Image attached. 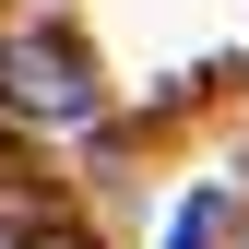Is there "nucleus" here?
Segmentation results:
<instances>
[{"instance_id":"nucleus-1","label":"nucleus","mask_w":249,"mask_h":249,"mask_svg":"<svg viewBox=\"0 0 249 249\" xmlns=\"http://www.w3.org/2000/svg\"><path fill=\"white\" fill-rule=\"evenodd\" d=\"M0 107L12 119H48V131H83L95 119V59H83L71 36H0Z\"/></svg>"},{"instance_id":"nucleus-2","label":"nucleus","mask_w":249,"mask_h":249,"mask_svg":"<svg viewBox=\"0 0 249 249\" xmlns=\"http://www.w3.org/2000/svg\"><path fill=\"white\" fill-rule=\"evenodd\" d=\"M226 226H237V190H190L178 226H166V249H226Z\"/></svg>"},{"instance_id":"nucleus-3","label":"nucleus","mask_w":249,"mask_h":249,"mask_svg":"<svg viewBox=\"0 0 249 249\" xmlns=\"http://www.w3.org/2000/svg\"><path fill=\"white\" fill-rule=\"evenodd\" d=\"M24 249H95V237H71V226H36V237H24Z\"/></svg>"}]
</instances>
